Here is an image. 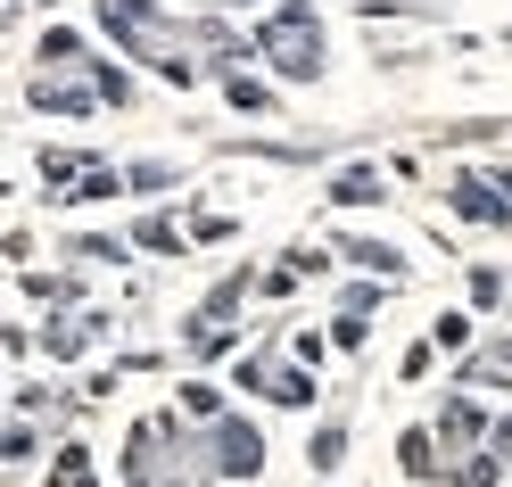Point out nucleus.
I'll use <instances>...</instances> for the list:
<instances>
[{
  "label": "nucleus",
  "instance_id": "1",
  "mask_svg": "<svg viewBox=\"0 0 512 487\" xmlns=\"http://www.w3.org/2000/svg\"><path fill=\"white\" fill-rule=\"evenodd\" d=\"M273 58H281V67H290V75H314V67H323V50H314V17L306 9H290V17H273Z\"/></svg>",
  "mask_w": 512,
  "mask_h": 487
},
{
  "label": "nucleus",
  "instance_id": "2",
  "mask_svg": "<svg viewBox=\"0 0 512 487\" xmlns=\"http://www.w3.org/2000/svg\"><path fill=\"white\" fill-rule=\"evenodd\" d=\"M339 199H380V182L356 166V174H339Z\"/></svg>",
  "mask_w": 512,
  "mask_h": 487
}]
</instances>
